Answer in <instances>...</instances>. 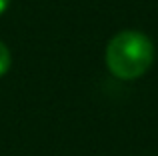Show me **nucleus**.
Instances as JSON below:
<instances>
[{"instance_id":"1","label":"nucleus","mask_w":158,"mask_h":156,"mask_svg":"<svg viewBox=\"0 0 158 156\" xmlns=\"http://www.w3.org/2000/svg\"><path fill=\"white\" fill-rule=\"evenodd\" d=\"M106 66L120 80L140 78L154 62V44L138 30H122L106 46Z\"/></svg>"},{"instance_id":"2","label":"nucleus","mask_w":158,"mask_h":156,"mask_svg":"<svg viewBox=\"0 0 158 156\" xmlns=\"http://www.w3.org/2000/svg\"><path fill=\"white\" fill-rule=\"evenodd\" d=\"M12 64V56H10V50H8V46L0 40V76H4L8 72V68H10Z\"/></svg>"},{"instance_id":"3","label":"nucleus","mask_w":158,"mask_h":156,"mask_svg":"<svg viewBox=\"0 0 158 156\" xmlns=\"http://www.w3.org/2000/svg\"><path fill=\"white\" fill-rule=\"evenodd\" d=\"M8 6H10V0H0V16L8 10Z\"/></svg>"}]
</instances>
